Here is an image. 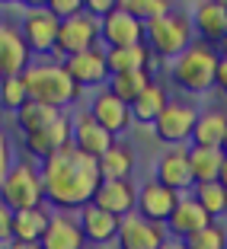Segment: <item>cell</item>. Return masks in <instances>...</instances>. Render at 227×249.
I'll list each match as a JSON object with an SVG mask.
<instances>
[{"mask_svg":"<svg viewBox=\"0 0 227 249\" xmlns=\"http://www.w3.org/2000/svg\"><path fill=\"white\" fill-rule=\"evenodd\" d=\"M221 154L227 157V128H224V138H221Z\"/></svg>","mask_w":227,"mask_h":249,"instance_id":"cell-42","label":"cell"},{"mask_svg":"<svg viewBox=\"0 0 227 249\" xmlns=\"http://www.w3.org/2000/svg\"><path fill=\"white\" fill-rule=\"evenodd\" d=\"M154 61L151 48L141 45H125V48H106V67L109 73H128V71H147Z\"/></svg>","mask_w":227,"mask_h":249,"instance_id":"cell-25","label":"cell"},{"mask_svg":"<svg viewBox=\"0 0 227 249\" xmlns=\"http://www.w3.org/2000/svg\"><path fill=\"white\" fill-rule=\"evenodd\" d=\"M134 201H138V185L132 179H99L90 205L109 211L112 217H125L134 211Z\"/></svg>","mask_w":227,"mask_h":249,"instance_id":"cell-13","label":"cell"},{"mask_svg":"<svg viewBox=\"0 0 227 249\" xmlns=\"http://www.w3.org/2000/svg\"><path fill=\"white\" fill-rule=\"evenodd\" d=\"M0 201H3L10 211L42 208L45 205V192H42L38 163H32V160H13L10 173L0 179Z\"/></svg>","mask_w":227,"mask_h":249,"instance_id":"cell-5","label":"cell"},{"mask_svg":"<svg viewBox=\"0 0 227 249\" xmlns=\"http://www.w3.org/2000/svg\"><path fill=\"white\" fill-rule=\"evenodd\" d=\"M186 249H227V230L221 227L218 220H211L205 230H198L195 236L183 243Z\"/></svg>","mask_w":227,"mask_h":249,"instance_id":"cell-33","label":"cell"},{"mask_svg":"<svg viewBox=\"0 0 227 249\" xmlns=\"http://www.w3.org/2000/svg\"><path fill=\"white\" fill-rule=\"evenodd\" d=\"M38 176H42L45 201L61 208V214H67L80 211L83 205L93 201V192L99 185V166L93 157L80 154L74 144H67L38 163Z\"/></svg>","mask_w":227,"mask_h":249,"instance_id":"cell-1","label":"cell"},{"mask_svg":"<svg viewBox=\"0 0 227 249\" xmlns=\"http://www.w3.org/2000/svg\"><path fill=\"white\" fill-rule=\"evenodd\" d=\"M19 77H22V83H26L29 103L64 109V106H71L74 99L80 96V87L67 77L61 61H36V64H29Z\"/></svg>","mask_w":227,"mask_h":249,"instance_id":"cell-2","label":"cell"},{"mask_svg":"<svg viewBox=\"0 0 227 249\" xmlns=\"http://www.w3.org/2000/svg\"><path fill=\"white\" fill-rule=\"evenodd\" d=\"M96 42H99V22H96L93 16H87V13H77V16H71V19L58 22L55 54L71 58V54H80V52L96 48Z\"/></svg>","mask_w":227,"mask_h":249,"instance_id":"cell-8","label":"cell"},{"mask_svg":"<svg viewBox=\"0 0 227 249\" xmlns=\"http://www.w3.org/2000/svg\"><path fill=\"white\" fill-rule=\"evenodd\" d=\"M221 48H224V54H227V38H224V42H221Z\"/></svg>","mask_w":227,"mask_h":249,"instance_id":"cell-44","label":"cell"},{"mask_svg":"<svg viewBox=\"0 0 227 249\" xmlns=\"http://www.w3.org/2000/svg\"><path fill=\"white\" fill-rule=\"evenodd\" d=\"M160 249H163V246H160Z\"/></svg>","mask_w":227,"mask_h":249,"instance_id":"cell-45","label":"cell"},{"mask_svg":"<svg viewBox=\"0 0 227 249\" xmlns=\"http://www.w3.org/2000/svg\"><path fill=\"white\" fill-rule=\"evenodd\" d=\"M10 224H13V211L0 201V246H7V243L13 240V236H10Z\"/></svg>","mask_w":227,"mask_h":249,"instance_id":"cell-38","label":"cell"},{"mask_svg":"<svg viewBox=\"0 0 227 249\" xmlns=\"http://www.w3.org/2000/svg\"><path fill=\"white\" fill-rule=\"evenodd\" d=\"M10 166H13V147H10V138L0 128V179L10 173Z\"/></svg>","mask_w":227,"mask_h":249,"instance_id":"cell-37","label":"cell"},{"mask_svg":"<svg viewBox=\"0 0 227 249\" xmlns=\"http://www.w3.org/2000/svg\"><path fill=\"white\" fill-rule=\"evenodd\" d=\"M224 163V154L214 147H189V173L192 182H218V169Z\"/></svg>","mask_w":227,"mask_h":249,"instance_id":"cell-29","label":"cell"},{"mask_svg":"<svg viewBox=\"0 0 227 249\" xmlns=\"http://www.w3.org/2000/svg\"><path fill=\"white\" fill-rule=\"evenodd\" d=\"M112 10H115V0H83V13L93 16L96 22L103 19L106 13H112Z\"/></svg>","mask_w":227,"mask_h":249,"instance_id":"cell-36","label":"cell"},{"mask_svg":"<svg viewBox=\"0 0 227 249\" xmlns=\"http://www.w3.org/2000/svg\"><path fill=\"white\" fill-rule=\"evenodd\" d=\"M218 48L205 42H192L179 58L170 64V77L186 93H208L214 87V67H218Z\"/></svg>","mask_w":227,"mask_h":249,"instance_id":"cell-3","label":"cell"},{"mask_svg":"<svg viewBox=\"0 0 227 249\" xmlns=\"http://www.w3.org/2000/svg\"><path fill=\"white\" fill-rule=\"evenodd\" d=\"M71 144L77 147L80 154L99 160V157H103L106 150L115 144V138H112V134H106L103 128L90 118V112H80V115L71 122Z\"/></svg>","mask_w":227,"mask_h":249,"instance_id":"cell-19","label":"cell"},{"mask_svg":"<svg viewBox=\"0 0 227 249\" xmlns=\"http://www.w3.org/2000/svg\"><path fill=\"white\" fill-rule=\"evenodd\" d=\"M42 249H80L83 246V233H80V224L71 217V214H52L48 227H45L42 240H38Z\"/></svg>","mask_w":227,"mask_h":249,"instance_id":"cell-22","label":"cell"},{"mask_svg":"<svg viewBox=\"0 0 227 249\" xmlns=\"http://www.w3.org/2000/svg\"><path fill=\"white\" fill-rule=\"evenodd\" d=\"M96 166H99V179H132V173H134V150L128 144H118L115 141V144L96 160Z\"/></svg>","mask_w":227,"mask_h":249,"instance_id":"cell-27","label":"cell"},{"mask_svg":"<svg viewBox=\"0 0 227 249\" xmlns=\"http://www.w3.org/2000/svg\"><path fill=\"white\" fill-rule=\"evenodd\" d=\"M167 103H170V99H167V89H163L160 83L151 80V83H147V87L132 99L128 112H132L134 122H141V124H154L157 115L163 112V106H167Z\"/></svg>","mask_w":227,"mask_h":249,"instance_id":"cell-26","label":"cell"},{"mask_svg":"<svg viewBox=\"0 0 227 249\" xmlns=\"http://www.w3.org/2000/svg\"><path fill=\"white\" fill-rule=\"evenodd\" d=\"M45 10H48L58 22H64V19H71V16L83 13V0H48Z\"/></svg>","mask_w":227,"mask_h":249,"instance_id":"cell-35","label":"cell"},{"mask_svg":"<svg viewBox=\"0 0 227 249\" xmlns=\"http://www.w3.org/2000/svg\"><path fill=\"white\" fill-rule=\"evenodd\" d=\"M19 36L29 48V54H48L55 52V42H58V19L45 7H32L22 16Z\"/></svg>","mask_w":227,"mask_h":249,"instance_id":"cell-9","label":"cell"},{"mask_svg":"<svg viewBox=\"0 0 227 249\" xmlns=\"http://www.w3.org/2000/svg\"><path fill=\"white\" fill-rule=\"evenodd\" d=\"M192 198L198 201V208L208 214L211 220L227 214V189L221 182H198L192 185Z\"/></svg>","mask_w":227,"mask_h":249,"instance_id":"cell-31","label":"cell"},{"mask_svg":"<svg viewBox=\"0 0 227 249\" xmlns=\"http://www.w3.org/2000/svg\"><path fill=\"white\" fill-rule=\"evenodd\" d=\"M192 36H195V32H192L189 16L176 13V10H170L167 16H160V19H154V22L144 26V45L151 48L154 58H163V61L179 58V54L195 42Z\"/></svg>","mask_w":227,"mask_h":249,"instance_id":"cell-4","label":"cell"},{"mask_svg":"<svg viewBox=\"0 0 227 249\" xmlns=\"http://www.w3.org/2000/svg\"><path fill=\"white\" fill-rule=\"evenodd\" d=\"M109 93L115 96V99H122L125 106H132V99L141 93V89L151 83V71H128V73H109Z\"/></svg>","mask_w":227,"mask_h":249,"instance_id":"cell-30","label":"cell"},{"mask_svg":"<svg viewBox=\"0 0 227 249\" xmlns=\"http://www.w3.org/2000/svg\"><path fill=\"white\" fill-rule=\"evenodd\" d=\"M154 179L160 185H167V189L186 195V192L195 185L192 182V173H189V147H167V150L157 157Z\"/></svg>","mask_w":227,"mask_h":249,"instance_id":"cell-12","label":"cell"},{"mask_svg":"<svg viewBox=\"0 0 227 249\" xmlns=\"http://www.w3.org/2000/svg\"><path fill=\"white\" fill-rule=\"evenodd\" d=\"M3 249H42V246H38V243H19V240H10Z\"/></svg>","mask_w":227,"mask_h":249,"instance_id":"cell-40","label":"cell"},{"mask_svg":"<svg viewBox=\"0 0 227 249\" xmlns=\"http://www.w3.org/2000/svg\"><path fill=\"white\" fill-rule=\"evenodd\" d=\"M16 124H19L22 138H29V134H38L45 131L48 124H55L61 118V109H52V106H42V103H26L22 109L13 112Z\"/></svg>","mask_w":227,"mask_h":249,"instance_id":"cell-28","label":"cell"},{"mask_svg":"<svg viewBox=\"0 0 227 249\" xmlns=\"http://www.w3.org/2000/svg\"><path fill=\"white\" fill-rule=\"evenodd\" d=\"M90 118H93L99 128H103L106 134H122L128 124H132V112H128V106L122 103V99H115V96L109 93V89H99V93L93 96V103H90Z\"/></svg>","mask_w":227,"mask_h":249,"instance_id":"cell-16","label":"cell"},{"mask_svg":"<svg viewBox=\"0 0 227 249\" xmlns=\"http://www.w3.org/2000/svg\"><path fill=\"white\" fill-rule=\"evenodd\" d=\"M179 192L167 189V185H160L157 179H151V182L138 185V201H134V214H141L144 220H151V224H167V217L173 214V208L179 205Z\"/></svg>","mask_w":227,"mask_h":249,"instance_id":"cell-10","label":"cell"},{"mask_svg":"<svg viewBox=\"0 0 227 249\" xmlns=\"http://www.w3.org/2000/svg\"><path fill=\"white\" fill-rule=\"evenodd\" d=\"M99 38L106 42V48H125V45H141L144 42V26L134 16H128L115 3L112 13H106L99 19Z\"/></svg>","mask_w":227,"mask_h":249,"instance_id":"cell-14","label":"cell"},{"mask_svg":"<svg viewBox=\"0 0 227 249\" xmlns=\"http://www.w3.org/2000/svg\"><path fill=\"white\" fill-rule=\"evenodd\" d=\"M208 224H211V217H208L202 208H198V201L192 195H183L179 198V205L173 208V214L167 217V233H173V240L186 243L189 236H195L198 230H205Z\"/></svg>","mask_w":227,"mask_h":249,"instance_id":"cell-17","label":"cell"},{"mask_svg":"<svg viewBox=\"0 0 227 249\" xmlns=\"http://www.w3.org/2000/svg\"><path fill=\"white\" fill-rule=\"evenodd\" d=\"M218 182L227 189V157H224V163H221V169H218Z\"/></svg>","mask_w":227,"mask_h":249,"instance_id":"cell-41","label":"cell"},{"mask_svg":"<svg viewBox=\"0 0 227 249\" xmlns=\"http://www.w3.org/2000/svg\"><path fill=\"white\" fill-rule=\"evenodd\" d=\"M61 67L67 71L77 87H103L109 80V67H106V48H90V52H80V54H71V58L61 61Z\"/></svg>","mask_w":227,"mask_h":249,"instance_id":"cell-11","label":"cell"},{"mask_svg":"<svg viewBox=\"0 0 227 249\" xmlns=\"http://www.w3.org/2000/svg\"><path fill=\"white\" fill-rule=\"evenodd\" d=\"M167 227L163 224H151L141 214H125L118 217V230H115V246L118 249H160L167 243Z\"/></svg>","mask_w":227,"mask_h":249,"instance_id":"cell-7","label":"cell"},{"mask_svg":"<svg viewBox=\"0 0 227 249\" xmlns=\"http://www.w3.org/2000/svg\"><path fill=\"white\" fill-rule=\"evenodd\" d=\"M26 103H29V93H26L22 77H3V80H0V106L10 109V112H16Z\"/></svg>","mask_w":227,"mask_h":249,"instance_id":"cell-34","label":"cell"},{"mask_svg":"<svg viewBox=\"0 0 227 249\" xmlns=\"http://www.w3.org/2000/svg\"><path fill=\"white\" fill-rule=\"evenodd\" d=\"M77 224H80L83 243L99 246V249H103L106 243L115 240V230H118V217H112L109 211H103V208H96V205H83Z\"/></svg>","mask_w":227,"mask_h":249,"instance_id":"cell-21","label":"cell"},{"mask_svg":"<svg viewBox=\"0 0 227 249\" xmlns=\"http://www.w3.org/2000/svg\"><path fill=\"white\" fill-rule=\"evenodd\" d=\"M29 58L32 54H29V48H26V42H22V36H19V26L0 19V80H3V77H19V73L32 64Z\"/></svg>","mask_w":227,"mask_h":249,"instance_id":"cell-15","label":"cell"},{"mask_svg":"<svg viewBox=\"0 0 227 249\" xmlns=\"http://www.w3.org/2000/svg\"><path fill=\"white\" fill-rule=\"evenodd\" d=\"M214 87L227 96V54L218 58V67H214Z\"/></svg>","mask_w":227,"mask_h":249,"instance_id":"cell-39","label":"cell"},{"mask_svg":"<svg viewBox=\"0 0 227 249\" xmlns=\"http://www.w3.org/2000/svg\"><path fill=\"white\" fill-rule=\"evenodd\" d=\"M118 7H122L128 16H134L141 26L160 19V16H167L170 10H173L167 0H118Z\"/></svg>","mask_w":227,"mask_h":249,"instance_id":"cell-32","label":"cell"},{"mask_svg":"<svg viewBox=\"0 0 227 249\" xmlns=\"http://www.w3.org/2000/svg\"><path fill=\"white\" fill-rule=\"evenodd\" d=\"M195 118H198L195 106L183 103V99H176V103L170 99L154 122V134L167 147H186V141L192 138V128H195Z\"/></svg>","mask_w":227,"mask_h":249,"instance_id":"cell-6","label":"cell"},{"mask_svg":"<svg viewBox=\"0 0 227 249\" xmlns=\"http://www.w3.org/2000/svg\"><path fill=\"white\" fill-rule=\"evenodd\" d=\"M227 128V112L224 109H205L198 112L195 128H192V147H214L221 150V138H224Z\"/></svg>","mask_w":227,"mask_h":249,"instance_id":"cell-23","label":"cell"},{"mask_svg":"<svg viewBox=\"0 0 227 249\" xmlns=\"http://www.w3.org/2000/svg\"><path fill=\"white\" fill-rule=\"evenodd\" d=\"M71 144V118L61 112V118L55 124H48L45 131L38 134H29V138H22V147H26V154L32 157V163H42L48 154H55V150H61V147Z\"/></svg>","mask_w":227,"mask_h":249,"instance_id":"cell-20","label":"cell"},{"mask_svg":"<svg viewBox=\"0 0 227 249\" xmlns=\"http://www.w3.org/2000/svg\"><path fill=\"white\" fill-rule=\"evenodd\" d=\"M80 249H99V246H90V243H83V246Z\"/></svg>","mask_w":227,"mask_h":249,"instance_id":"cell-43","label":"cell"},{"mask_svg":"<svg viewBox=\"0 0 227 249\" xmlns=\"http://www.w3.org/2000/svg\"><path fill=\"white\" fill-rule=\"evenodd\" d=\"M189 22L192 32H198V42L214 48L227 38V3H195Z\"/></svg>","mask_w":227,"mask_h":249,"instance_id":"cell-18","label":"cell"},{"mask_svg":"<svg viewBox=\"0 0 227 249\" xmlns=\"http://www.w3.org/2000/svg\"><path fill=\"white\" fill-rule=\"evenodd\" d=\"M48 220H52V214H48V208H26V211H13V224H10V236L19 243H38L45 233V227H48Z\"/></svg>","mask_w":227,"mask_h":249,"instance_id":"cell-24","label":"cell"}]
</instances>
